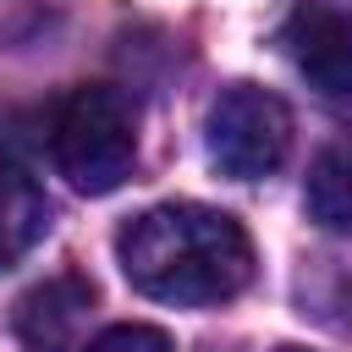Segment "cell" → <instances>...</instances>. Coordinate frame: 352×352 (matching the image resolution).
<instances>
[{"instance_id":"cell-1","label":"cell","mask_w":352,"mask_h":352,"mask_svg":"<svg viewBox=\"0 0 352 352\" xmlns=\"http://www.w3.org/2000/svg\"><path fill=\"white\" fill-rule=\"evenodd\" d=\"M121 275L170 308H220L253 280V242L236 214L176 198L132 214L116 231Z\"/></svg>"},{"instance_id":"cell-2","label":"cell","mask_w":352,"mask_h":352,"mask_svg":"<svg viewBox=\"0 0 352 352\" xmlns=\"http://www.w3.org/2000/svg\"><path fill=\"white\" fill-rule=\"evenodd\" d=\"M50 160L77 192H116L138 165V116L126 94L104 82L72 88L50 116Z\"/></svg>"},{"instance_id":"cell-3","label":"cell","mask_w":352,"mask_h":352,"mask_svg":"<svg viewBox=\"0 0 352 352\" xmlns=\"http://www.w3.org/2000/svg\"><path fill=\"white\" fill-rule=\"evenodd\" d=\"M204 138H209L214 170L236 182H258V176H275L292 154V110L258 82H231L214 94Z\"/></svg>"},{"instance_id":"cell-4","label":"cell","mask_w":352,"mask_h":352,"mask_svg":"<svg viewBox=\"0 0 352 352\" xmlns=\"http://www.w3.org/2000/svg\"><path fill=\"white\" fill-rule=\"evenodd\" d=\"M280 44H286V60L324 99H352V6L302 0L286 16Z\"/></svg>"},{"instance_id":"cell-5","label":"cell","mask_w":352,"mask_h":352,"mask_svg":"<svg viewBox=\"0 0 352 352\" xmlns=\"http://www.w3.org/2000/svg\"><path fill=\"white\" fill-rule=\"evenodd\" d=\"M94 280L66 270L50 275L44 286H33L16 302V341L28 352H82V324L94 314Z\"/></svg>"},{"instance_id":"cell-6","label":"cell","mask_w":352,"mask_h":352,"mask_svg":"<svg viewBox=\"0 0 352 352\" xmlns=\"http://www.w3.org/2000/svg\"><path fill=\"white\" fill-rule=\"evenodd\" d=\"M44 231H50V198L11 154H0V270H11Z\"/></svg>"},{"instance_id":"cell-7","label":"cell","mask_w":352,"mask_h":352,"mask_svg":"<svg viewBox=\"0 0 352 352\" xmlns=\"http://www.w3.org/2000/svg\"><path fill=\"white\" fill-rule=\"evenodd\" d=\"M302 204L324 231H352V138H336L330 148H319Z\"/></svg>"},{"instance_id":"cell-8","label":"cell","mask_w":352,"mask_h":352,"mask_svg":"<svg viewBox=\"0 0 352 352\" xmlns=\"http://www.w3.org/2000/svg\"><path fill=\"white\" fill-rule=\"evenodd\" d=\"M82 352H176V346H170V336L160 324H110Z\"/></svg>"},{"instance_id":"cell-9","label":"cell","mask_w":352,"mask_h":352,"mask_svg":"<svg viewBox=\"0 0 352 352\" xmlns=\"http://www.w3.org/2000/svg\"><path fill=\"white\" fill-rule=\"evenodd\" d=\"M280 352H302V346H280Z\"/></svg>"}]
</instances>
